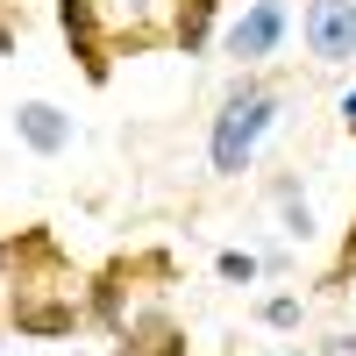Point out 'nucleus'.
<instances>
[{"label":"nucleus","instance_id":"obj_10","mask_svg":"<svg viewBox=\"0 0 356 356\" xmlns=\"http://www.w3.org/2000/svg\"><path fill=\"white\" fill-rule=\"evenodd\" d=\"M342 114H349V129H356V93H349V100H342Z\"/></svg>","mask_w":356,"mask_h":356},{"label":"nucleus","instance_id":"obj_6","mask_svg":"<svg viewBox=\"0 0 356 356\" xmlns=\"http://www.w3.org/2000/svg\"><path fill=\"white\" fill-rule=\"evenodd\" d=\"M15 321H22L29 335H72V307H50V300H22Z\"/></svg>","mask_w":356,"mask_h":356},{"label":"nucleus","instance_id":"obj_5","mask_svg":"<svg viewBox=\"0 0 356 356\" xmlns=\"http://www.w3.org/2000/svg\"><path fill=\"white\" fill-rule=\"evenodd\" d=\"M22 136L29 143H36V150H65V114H57V107H22Z\"/></svg>","mask_w":356,"mask_h":356},{"label":"nucleus","instance_id":"obj_3","mask_svg":"<svg viewBox=\"0 0 356 356\" xmlns=\"http://www.w3.org/2000/svg\"><path fill=\"white\" fill-rule=\"evenodd\" d=\"M278 29H285V15H278V0H257V8L243 15V22H235V57H264V50H271L278 43Z\"/></svg>","mask_w":356,"mask_h":356},{"label":"nucleus","instance_id":"obj_1","mask_svg":"<svg viewBox=\"0 0 356 356\" xmlns=\"http://www.w3.org/2000/svg\"><path fill=\"white\" fill-rule=\"evenodd\" d=\"M264 122H271V100H264V93L235 100L221 114V129H214V171H243L250 150H257V136H264Z\"/></svg>","mask_w":356,"mask_h":356},{"label":"nucleus","instance_id":"obj_2","mask_svg":"<svg viewBox=\"0 0 356 356\" xmlns=\"http://www.w3.org/2000/svg\"><path fill=\"white\" fill-rule=\"evenodd\" d=\"M307 36L321 57H356V0H314Z\"/></svg>","mask_w":356,"mask_h":356},{"label":"nucleus","instance_id":"obj_11","mask_svg":"<svg viewBox=\"0 0 356 356\" xmlns=\"http://www.w3.org/2000/svg\"><path fill=\"white\" fill-rule=\"evenodd\" d=\"M349 264H356V228H349Z\"/></svg>","mask_w":356,"mask_h":356},{"label":"nucleus","instance_id":"obj_7","mask_svg":"<svg viewBox=\"0 0 356 356\" xmlns=\"http://www.w3.org/2000/svg\"><path fill=\"white\" fill-rule=\"evenodd\" d=\"M207 22H214V0H186V8H178V43L200 50L207 43Z\"/></svg>","mask_w":356,"mask_h":356},{"label":"nucleus","instance_id":"obj_9","mask_svg":"<svg viewBox=\"0 0 356 356\" xmlns=\"http://www.w3.org/2000/svg\"><path fill=\"white\" fill-rule=\"evenodd\" d=\"M264 321H278V328H292V321H300V307H292V300H271V307H264Z\"/></svg>","mask_w":356,"mask_h":356},{"label":"nucleus","instance_id":"obj_8","mask_svg":"<svg viewBox=\"0 0 356 356\" xmlns=\"http://www.w3.org/2000/svg\"><path fill=\"white\" fill-rule=\"evenodd\" d=\"M129 356H186V349H178L171 328H150V335H143V349H129Z\"/></svg>","mask_w":356,"mask_h":356},{"label":"nucleus","instance_id":"obj_4","mask_svg":"<svg viewBox=\"0 0 356 356\" xmlns=\"http://www.w3.org/2000/svg\"><path fill=\"white\" fill-rule=\"evenodd\" d=\"M57 15H65V36H79V57H86V72H107V57L93 50V0H65V8H57Z\"/></svg>","mask_w":356,"mask_h":356}]
</instances>
